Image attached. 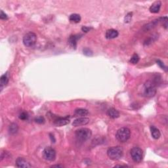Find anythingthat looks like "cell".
Listing matches in <instances>:
<instances>
[{"instance_id":"6da1fadb","label":"cell","mask_w":168,"mask_h":168,"mask_svg":"<svg viewBox=\"0 0 168 168\" xmlns=\"http://www.w3.org/2000/svg\"><path fill=\"white\" fill-rule=\"evenodd\" d=\"M157 85L153 82V80H148L144 84L143 95L146 97H152L156 93Z\"/></svg>"},{"instance_id":"7a4b0ae2","label":"cell","mask_w":168,"mask_h":168,"mask_svg":"<svg viewBox=\"0 0 168 168\" xmlns=\"http://www.w3.org/2000/svg\"><path fill=\"white\" fill-rule=\"evenodd\" d=\"M124 154V150L121 147H112L109 148L107 150V155L110 159L118 160L122 158Z\"/></svg>"},{"instance_id":"3957f363","label":"cell","mask_w":168,"mask_h":168,"mask_svg":"<svg viewBox=\"0 0 168 168\" xmlns=\"http://www.w3.org/2000/svg\"><path fill=\"white\" fill-rule=\"evenodd\" d=\"M131 136V131L127 127H122L118 130L116 134L117 140L121 142H125L128 141Z\"/></svg>"},{"instance_id":"277c9868","label":"cell","mask_w":168,"mask_h":168,"mask_svg":"<svg viewBox=\"0 0 168 168\" xmlns=\"http://www.w3.org/2000/svg\"><path fill=\"white\" fill-rule=\"evenodd\" d=\"M76 139L80 141H86L90 139L92 135V131L88 128H81L75 132Z\"/></svg>"},{"instance_id":"5b68a950","label":"cell","mask_w":168,"mask_h":168,"mask_svg":"<svg viewBox=\"0 0 168 168\" xmlns=\"http://www.w3.org/2000/svg\"><path fill=\"white\" fill-rule=\"evenodd\" d=\"M37 42V36L34 32H30L23 37V44L26 47H32L36 45Z\"/></svg>"},{"instance_id":"8992f818","label":"cell","mask_w":168,"mask_h":168,"mask_svg":"<svg viewBox=\"0 0 168 168\" xmlns=\"http://www.w3.org/2000/svg\"><path fill=\"white\" fill-rule=\"evenodd\" d=\"M132 160L135 162L139 163L142 161L143 158V152L139 147H133L130 151Z\"/></svg>"},{"instance_id":"52a82bcc","label":"cell","mask_w":168,"mask_h":168,"mask_svg":"<svg viewBox=\"0 0 168 168\" xmlns=\"http://www.w3.org/2000/svg\"><path fill=\"white\" fill-rule=\"evenodd\" d=\"M44 158L48 161H54L56 158V151L51 147H46L43 152Z\"/></svg>"},{"instance_id":"ba28073f","label":"cell","mask_w":168,"mask_h":168,"mask_svg":"<svg viewBox=\"0 0 168 168\" xmlns=\"http://www.w3.org/2000/svg\"><path fill=\"white\" fill-rule=\"evenodd\" d=\"M81 36H82V35H72L69 37L68 40V42L69 46H71L72 48H73L74 49H76L77 47V41L78 40Z\"/></svg>"},{"instance_id":"9c48e42d","label":"cell","mask_w":168,"mask_h":168,"mask_svg":"<svg viewBox=\"0 0 168 168\" xmlns=\"http://www.w3.org/2000/svg\"><path fill=\"white\" fill-rule=\"evenodd\" d=\"M89 122V119L86 117H80L74 120L72 125L74 127L82 126V125H87Z\"/></svg>"},{"instance_id":"30bf717a","label":"cell","mask_w":168,"mask_h":168,"mask_svg":"<svg viewBox=\"0 0 168 168\" xmlns=\"http://www.w3.org/2000/svg\"><path fill=\"white\" fill-rule=\"evenodd\" d=\"M15 165L17 167H24V168H28L31 167V165L26 160L23 158H18L15 162Z\"/></svg>"},{"instance_id":"8fae6325","label":"cell","mask_w":168,"mask_h":168,"mask_svg":"<svg viewBox=\"0 0 168 168\" xmlns=\"http://www.w3.org/2000/svg\"><path fill=\"white\" fill-rule=\"evenodd\" d=\"M119 33L116 30L114 29H109L106 32V34H105V37H106V39H114L118 36Z\"/></svg>"},{"instance_id":"7c38bea8","label":"cell","mask_w":168,"mask_h":168,"mask_svg":"<svg viewBox=\"0 0 168 168\" xmlns=\"http://www.w3.org/2000/svg\"><path fill=\"white\" fill-rule=\"evenodd\" d=\"M162 3L160 1H155L154 3L152 4V6L150 7V11L152 13H158L159 12L160 8H161Z\"/></svg>"},{"instance_id":"4fadbf2b","label":"cell","mask_w":168,"mask_h":168,"mask_svg":"<svg viewBox=\"0 0 168 168\" xmlns=\"http://www.w3.org/2000/svg\"><path fill=\"white\" fill-rule=\"evenodd\" d=\"M69 123L70 120L68 118H61L55 120L54 122V125L57 127H62L68 124Z\"/></svg>"},{"instance_id":"5bb4252c","label":"cell","mask_w":168,"mask_h":168,"mask_svg":"<svg viewBox=\"0 0 168 168\" xmlns=\"http://www.w3.org/2000/svg\"><path fill=\"white\" fill-rule=\"evenodd\" d=\"M150 132H151L152 137L154 138V139H158L161 136V133H160V130L156 127L154 125H151L150 127Z\"/></svg>"},{"instance_id":"9a60e30c","label":"cell","mask_w":168,"mask_h":168,"mask_svg":"<svg viewBox=\"0 0 168 168\" xmlns=\"http://www.w3.org/2000/svg\"><path fill=\"white\" fill-rule=\"evenodd\" d=\"M162 19H163V18H160V19L155 20V21H152L151 22H150V23L147 24V25H145V26H144L143 29L145 31L149 30H151L152 28H154L155 26H156V25L158 24L160 22H162Z\"/></svg>"},{"instance_id":"2e32d148","label":"cell","mask_w":168,"mask_h":168,"mask_svg":"<svg viewBox=\"0 0 168 168\" xmlns=\"http://www.w3.org/2000/svg\"><path fill=\"white\" fill-rule=\"evenodd\" d=\"M107 115L111 118H118L120 116V112L118 110L114 109V108H110V109L108 110L107 111Z\"/></svg>"},{"instance_id":"e0dca14e","label":"cell","mask_w":168,"mask_h":168,"mask_svg":"<svg viewBox=\"0 0 168 168\" xmlns=\"http://www.w3.org/2000/svg\"><path fill=\"white\" fill-rule=\"evenodd\" d=\"M74 114L77 116L85 117L89 114V111L87 109H77L74 111Z\"/></svg>"},{"instance_id":"ac0fdd59","label":"cell","mask_w":168,"mask_h":168,"mask_svg":"<svg viewBox=\"0 0 168 168\" xmlns=\"http://www.w3.org/2000/svg\"><path fill=\"white\" fill-rule=\"evenodd\" d=\"M9 82V77L7 74H4L1 76L0 78V85H1V87H3L4 86H6Z\"/></svg>"},{"instance_id":"d6986e66","label":"cell","mask_w":168,"mask_h":168,"mask_svg":"<svg viewBox=\"0 0 168 168\" xmlns=\"http://www.w3.org/2000/svg\"><path fill=\"white\" fill-rule=\"evenodd\" d=\"M18 130H19V126H18V125L15 124V123H12V124H11L9 125V131L10 134H11V135L16 134L18 132Z\"/></svg>"},{"instance_id":"ffe728a7","label":"cell","mask_w":168,"mask_h":168,"mask_svg":"<svg viewBox=\"0 0 168 168\" xmlns=\"http://www.w3.org/2000/svg\"><path fill=\"white\" fill-rule=\"evenodd\" d=\"M70 21L72 22H74V23H78L80 21H81V17H80V15L74 13L72 14L69 17Z\"/></svg>"},{"instance_id":"44dd1931","label":"cell","mask_w":168,"mask_h":168,"mask_svg":"<svg viewBox=\"0 0 168 168\" xmlns=\"http://www.w3.org/2000/svg\"><path fill=\"white\" fill-rule=\"evenodd\" d=\"M139 60H140V57L139 55H138L137 54H133L129 60V62L131 64H137L138 62H139Z\"/></svg>"},{"instance_id":"7402d4cb","label":"cell","mask_w":168,"mask_h":168,"mask_svg":"<svg viewBox=\"0 0 168 168\" xmlns=\"http://www.w3.org/2000/svg\"><path fill=\"white\" fill-rule=\"evenodd\" d=\"M83 52H84V54L86 56L88 57H91L93 55V51L89 48H85L83 49Z\"/></svg>"},{"instance_id":"603a6c76","label":"cell","mask_w":168,"mask_h":168,"mask_svg":"<svg viewBox=\"0 0 168 168\" xmlns=\"http://www.w3.org/2000/svg\"><path fill=\"white\" fill-rule=\"evenodd\" d=\"M28 114L26 112H22L19 115V118L22 120H26L28 119Z\"/></svg>"},{"instance_id":"cb8c5ba5","label":"cell","mask_w":168,"mask_h":168,"mask_svg":"<svg viewBox=\"0 0 168 168\" xmlns=\"http://www.w3.org/2000/svg\"><path fill=\"white\" fill-rule=\"evenodd\" d=\"M35 122H36L37 124H43L45 123V120L44 118L42 117V116H39V117H37L35 118Z\"/></svg>"},{"instance_id":"d4e9b609","label":"cell","mask_w":168,"mask_h":168,"mask_svg":"<svg viewBox=\"0 0 168 168\" xmlns=\"http://www.w3.org/2000/svg\"><path fill=\"white\" fill-rule=\"evenodd\" d=\"M132 15H133L132 12H129V13H127L126 15V16L125 17L124 19V21L125 23H129V22L131 21V20L132 19Z\"/></svg>"},{"instance_id":"484cf974","label":"cell","mask_w":168,"mask_h":168,"mask_svg":"<svg viewBox=\"0 0 168 168\" xmlns=\"http://www.w3.org/2000/svg\"><path fill=\"white\" fill-rule=\"evenodd\" d=\"M157 62V64L159 65V66L162 68V69H164L165 70V71H167V67L165 66V65L164 64V63L161 61H160V60H158V61H156Z\"/></svg>"},{"instance_id":"4316f807","label":"cell","mask_w":168,"mask_h":168,"mask_svg":"<svg viewBox=\"0 0 168 168\" xmlns=\"http://www.w3.org/2000/svg\"><path fill=\"white\" fill-rule=\"evenodd\" d=\"M0 19L2 20H6L8 19V17H7V15L3 11H1V14H0Z\"/></svg>"},{"instance_id":"83f0119b","label":"cell","mask_w":168,"mask_h":168,"mask_svg":"<svg viewBox=\"0 0 168 168\" xmlns=\"http://www.w3.org/2000/svg\"><path fill=\"white\" fill-rule=\"evenodd\" d=\"M91 29V28L87 27V26H83V27L82 28V31H83V32H89Z\"/></svg>"},{"instance_id":"f1b7e54d","label":"cell","mask_w":168,"mask_h":168,"mask_svg":"<svg viewBox=\"0 0 168 168\" xmlns=\"http://www.w3.org/2000/svg\"><path fill=\"white\" fill-rule=\"evenodd\" d=\"M62 167L63 166L62 165H52L51 167Z\"/></svg>"},{"instance_id":"f546056e","label":"cell","mask_w":168,"mask_h":168,"mask_svg":"<svg viewBox=\"0 0 168 168\" xmlns=\"http://www.w3.org/2000/svg\"><path fill=\"white\" fill-rule=\"evenodd\" d=\"M127 167V165H116V166H115V167Z\"/></svg>"}]
</instances>
